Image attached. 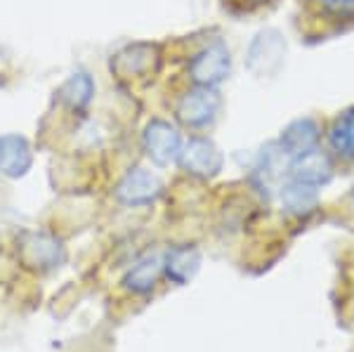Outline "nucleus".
Instances as JSON below:
<instances>
[{
  "instance_id": "nucleus-1",
  "label": "nucleus",
  "mask_w": 354,
  "mask_h": 352,
  "mask_svg": "<svg viewBox=\"0 0 354 352\" xmlns=\"http://www.w3.org/2000/svg\"><path fill=\"white\" fill-rule=\"evenodd\" d=\"M145 149L153 163L168 166L182 154V138L170 123L151 121L145 130Z\"/></svg>"
},
{
  "instance_id": "nucleus-2",
  "label": "nucleus",
  "mask_w": 354,
  "mask_h": 352,
  "mask_svg": "<svg viewBox=\"0 0 354 352\" xmlns=\"http://www.w3.org/2000/svg\"><path fill=\"white\" fill-rule=\"evenodd\" d=\"M180 161L187 168V173L201 175V178H210V175L220 173L222 168V156L218 147L208 140H192L182 149Z\"/></svg>"
},
{
  "instance_id": "nucleus-3",
  "label": "nucleus",
  "mask_w": 354,
  "mask_h": 352,
  "mask_svg": "<svg viewBox=\"0 0 354 352\" xmlns=\"http://www.w3.org/2000/svg\"><path fill=\"white\" fill-rule=\"evenodd\" d=\"M158 192H161V183H158L156 175L145 168H135L123 178L116 194L128 206H140V203L153 201L158 196Z\"/></svg>"
},
{
  "instance_id": "nucleus-4",
  "label": "nucleus",
  "mask_w": 354,
  "mask_h": 352,
  "mask_svg": "<svg viewBox=\"0 0 354 352\" xmlns=\"http://www.w3.org/2000/svg\"><path fill=\"white\" fill-rule=\"evenodd\" d=\"M192 73L198 83L205 88H213L215 83H220L222 78L230 73V53L225 45L215 43L210 48H205L201 55L194 59Z\"/></svg>"
},
{
  "instance_id": "nucleus-5",
  "label": "nucleus",
  "mask_w": 354,
  "mask_h": 352,
  "mask_svg": "<svg viewBox=\"0 0 354 352\" xmlns=\"http://www.w3.org/2000/svg\"><path fill=\"white\" fill-rule=\"evenodd\" d=\"M218 109H220L218 95L203 85L201 90H194V93L187 95L177 111H180V118L187 123V126L198 128V126H205V123L213 121Z\"/></svg>"
},
{
  "instance_id": "nucleus-6",
  "label": "nucleus",
  "mask_w": 354,
  "mask_h": 352,
  "mask_svg": "<svg viewBox=\"0 0 354 352\" xmlns=\"http://www.w3.org/2000/svg\"><path fill=\"white\" fill-rule=\"evenodd\" d=\"M31 168V147L19 135L0 138V173L8 178H19Z\"/></svg>"
},
{
  "instance_id": "nucleus-7",
  "label": "nucleus",
  "mask_w": 354,
  "mask_h": 352,
  "mask_svg": "<svg viewBox=\"0 0 354 352\" xmlns=\"http://www.w3.org/2000/svg\"><path fill=\"white\" fill-rule=\"evenodd\" d=\"M161 270H163L161 255H147V258L140 260V263L130 270V275L125 277V286L133 288V291H137V293H147L153 284H156Z\"/></svg>"
},
{
  "instance_id": "nucleus-8",
  "label": "nucleus",
  "mask_w": 354,
  "mask_h": 352,
  "mask_svg": "<svg viewBox=\"0 0 354 352\" xmlns=\"http://www.w3.org/2000/svg\"><path fill=\"white\" fill-rule=\"evenodd\" d=\"M198 265H201V255L194 251V248H177V251L168 253V258H165L168 277L177 284L189 281L196 275Z\"/></svg>"
},
{
  "instance_id": "nucleus-9",
  "label": "nucleus",
  "mask_w": 354,
  "mask_h": 352,
  "mask_svg": "<svg viewBox=\"0 0 354 352\" xmlns=\"http://www.w3.org/2000/svg\"><path fill=\"white\" fill-rule=\"evenodd\" d=\"M330 145H333V149L338 151L340 156L354 161V109L345 111L342 116H338V121L333 123Z\"/></svg>"
},
{
  "instance_id": "nucleus-10",
  "label": "nucleus",
  "mask_w": 354,
  "mask_h": 352,
  "mask_svg": "<svg viewBox=\"0 0 354 352\" xmlns=\"http://www.w3.org/2000/svg\"><path fill=\"white\" fill-rule=\"evenodd\" d=\"M93 93H95V85L90 81L88 73H73L64 83V88H62V98H64L73 109H81V106L88 104Z\"/></svg>"
},
{
  "instance_id": "nucleus-11",
  "label": "nucleus",
  "mask_w": 354,
  "mask_h": 352,
  "mask_svg": "<svg viewBox=\"0 0 354 352\" xmlns=\"http://www.w3.org/2000/svg\"><path fill=\"white\" fill-rule=\"evenodd\" d=\"M28 248L33 251V263L45 265V268H53L62 260L59 243L48 237H33V243H28Z\"/></svg>"
},
{
  "instance_id": "nucleus-12",
  "label": "nucleus",
  "mask_w": 354,
  "mask_h": 352,
  "mask_svg": "<svg viewBox=\"0 0 354 352\" xmlns=\"http://www.w3.org/2000/svg\"><path fill=\"white\" fill-rule=\"evenodd\" d=\"M322 3L330 5V8H347V5H354V0H322Z\"/></svg>"
},
{
  "instance_id": "nucleus-13",
  "label": "nucleus",
  "mask_w": 354,
  "mask_h": 352,
  "mask_svg": "<svg viewBox=\"0 0 354 352\" xmlns=\"http://www.w3.org/2000/svg\"><path fill=\"white\" fill-rule=\"evenodd\" d=\"M243 3H248V5H258V3H262V0H243Z\"/></svg>"
}]
</instances>
